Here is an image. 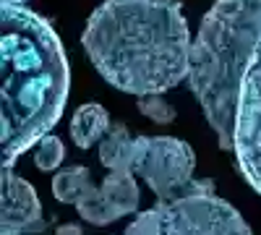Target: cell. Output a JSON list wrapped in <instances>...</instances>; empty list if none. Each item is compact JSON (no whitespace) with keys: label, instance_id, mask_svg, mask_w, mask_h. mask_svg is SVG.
<instances>
[{"label":"cell","instance_id":"6da1fadb","mask_svg":"<svg viewBox=\"0 0 261 235\" xmlns=\"http://www.w3.org/2000/svg\"><path fill=\"white\" fill-rule=\"evenodd\" d=\"M81 45L107 84L136 97L162 94L191 73V34L172 0H105Z\"/></svg>","mask_w":261,"mask_h":235},{"label":"cell","instance_id":"7a4b0ae2","mask_svg":"<svg viewBox=\"0 0 261 235\" xmlns=\"http://www.w3.org/2000/svg\"><path fill=\"white\" fill-rule=\"evenodd\" d=\"M3 170L45 139L63 115L71 71L53 27L21 3H3Z\"/></svg>","mask_w":261,"mask_h":235},{"label":"cell","instance_id":"3957f363","mask_svg":"<svg viewBox=\"0 0 261 235\" xmlns=\"http://www.w3.org/2000/svg\"><path fill=\"white\" fill-rule=\"evenodd\" d=\"M261 39V0H217L191 45V92L222 149H235L238 94Z\"/></svg>","mask_w":261,"mask_h":235},{"label":"cell","instance_id":"277c9868","mask_svg":"<svg viewBox=\"0 0 261 235\" xmlns=\"http://www.w3.org/2000/svg\"><path fill=\"white\" fill-rule=\"evenodd\" d=\"M123 235H251V230L225 199L183 194L141 212Z\"/></svg>","mask_w":261,"mask_h":235},{"label":"cell","instance_id":"5b68a950","mask_svg":"<svg viewBox=\"0 0 261 235\" xmlns=\"http://www.w3.org/2000/svg\"><path fill=\"white\" fill-rule=\"evenodd\" d=\"M193 149L172 136H144V152L134 167V173L154 191L157 201H172L183 196L193 183Z\"/></svg>","mask_w":261,"mask_h":235},{"label":"cell","instance_id":"8992f818","mask_svg":"<svg viewBox=\"0 0 261 235\" xmlns=\"http://www.w3.org/2000/svg\"><path fill=\"white\" fill-rule=\"evenodd\" d=\"M232 152L246 180L261 194V39L241 81Z\"/></svg>","mask_w":261,"mask_h":235},{"label":"cell","instance_id":"52a82bcc","mask_svg":"<svg viewBox=\"0 0 261 235\" xmlns=\"http://www.w3.org/2000/svg\"><path fill=\"white\" fill-rule=\"evenodd\" d=\"M45 232L42 206L32 183L18 178L11 167L3 170V230L0 235Z\"/></svg>","mask_w":261,"mask_h":235},{"label":"cell","instance_id":"ba28073f","mask_svg":"<svg viewBox=\"0 0 261 235\" xmlns=\"http://www.w3.org/2000/svg\"><path fill=\"white\" fill-rule=\"evenodd\" d=\"M144 152V136H130L123 123H113L99 141V162L107 170H130Z\"/></svg>","mask_w":261,"mask_h":235},{"label":"cell","instance_id":"9c48e42d","mask_svg":"<svg viewBox=\"0 0 261 235\" xmlns=\"http://www.w3.org/2000/svg\"><path fill=\"white\" fill-rule=\"evenodd\" d=\"M110 115L102 105H81V108L73 113L71 118V141L79 146V149H89L92 144L102 141V136L107 134L110 128Z\"/></svg>","mask_w":261,"mask_h":235},{"label":"cell","instance_id":"30bf717a","mask_svg":"<svg viewBox=\"0 0 261 235\" xmlns=\"http://www.w3.org/2000/svg\"><path fill=\"white\" fill-rule=\"evenodd\" d=\"M99 191L120 217L139 209V186L130 170H110L107 178L102 180Z\"/></svg>","mask_w":261,"mask_h":235},{"label":"cell","instance_id":"8fae6325","mask_svg":"<svg viewBox=\"0 0 261 235\" xmlns=\"http://www.w3.org/2000/svg\"><path fill=\"white\" fill-rule=\"evenodd\" d=\"M94 191H97V186L92 183L89 167H81V165L65 167L53 178V196L63 204H81Z\"/></svg>","mask_w":261,"mask_h":235},{"label":"cell","instance_id":"7c38bea8","mask_svg":"<svg viewBox=\"0 0 261 235\" xmlns=\"http://www.w3.org/2000/svg\"><path fill=\"white\" fill-rule=\"evenodd\" d=\"M76 209H79V215H81L84 222L97 225V227H102V225H113L115 220H120V215H118V212H115L110 204H107V199L102 196V191H99V188L94 191L89 199H84L81 204H76Z\"/></svg>","mask_w":261,"mask_h":235},{"label":"cell","instance_id":"4fadbf2b","mask_svg":"<svg viewBox=\"0 0 261 235\" xmlns=\"http://www.w3.org/2000/svg\"><path fill=\"white\" fill-rule=\"evenodd\" d=\"M63 160H65V146L53 134H47L45 139L37 144V149H34V165H37V170H42V173L58 170Z\"/></svg>","mask_w":261,"mask_h":235},{"label":"cell","instance_id":"5bb4252c","mask_svg":"<svg viewBox=\"0 0 261 235\" xmlns=\"http://www.w3.org/2000/svg\"><path fill=\"white\" fill-rule=\"evenodd\" d=\"M139 113L146 115L149 120H154L160 125H167L175 120V108L162 99L160 94H146V97H139Z\"/></svg>","mask_w":261,"mask_h":235},{"label":"cell","instance_id":"9a60e30c","mask_svg":"<svg viewBox=\"0 0 261 235\" xmlns=\"http://www.w3.org/2000/svg\"><path fill=\"white\" fill-rule=\"evenodd\" d=\"M55 235H84V230H81V225H76V222H65V225H60V227L55 230Z\"/></svg>","mask_w":261,"mask_h":235},{"label":"cell","instance_id":"2e32d148","mask_svg":"<svg viewBox=\"0 0 261 235\" xmlns=\"http://www.w3.org/2000/svg\"><path fill=\"white\" fill-rule=\"evenodd\" d=\"M3 3H24V0H3Z\"/></svg>","mask_w":261,"mask_h":235},{"label":"cell","instance_id":"e0dca14e","mask_svg":"<svg viewBox=\"0 0 261 235\" xmlns=\"http://www.w3.org/2000/svg\"><path fill=\"white\" fill-rule=\"evenodd\" d=\"M29 235H45V232H29Z\"/></svg>","mask_w":261,"mask_h":235}]
</instances>
